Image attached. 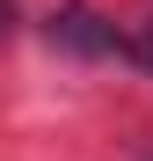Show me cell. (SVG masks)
<instances>
[{
  "label": "cell",
  "instance_id": "cell-2",
  "mask_svg": "<svg viewBox=\"0 0 153 161\" xmlns=\"http://www.w3.org/2000/svg\"><path fill=\"white\" fill-rule=\"evenodd\" d=\"M8 22H15V8H8V0H0V37H8Z\"/></svg>",
  "mask_w": 153,
  "mask_h": 161
},
{
  "label": "cell",
  "instance_id": "cell-3",
  "mask_svg": "<svg viewBox=\"0 0 153 161\" xmlns=\"http://www.w3.org/2000/svg\"><path fill=\"white\" fill-rule=\"evenodd\" d=\"M139 59H146V66H153V30H146V44H139Z\"/></svg>",
  "mask_w": 153,
  "mask_h": 161
},
{
  "label": "cell",
  "instance_id": "cell-1",
  "mask_svg": "<svg viewBox=\"0 0 153 161\" xmlns=\"http://www.w3.org/2000/svg\"><path fill=\"white\" fill-rule=\"evenodd\" d=\"M51 37L59 44H73V51H102V59H131L139 44H124L102 15H88V8H66V15H51Z\"/></svg>",
  "mask_w": 153,
  "mask_h": 161
}]
</instances>
